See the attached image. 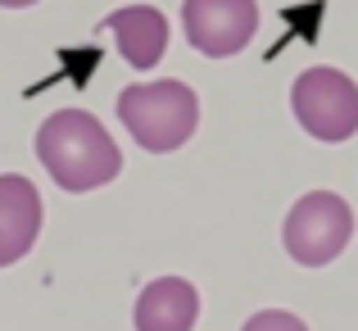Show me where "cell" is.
Segmentation results:
<instances>
[{
	"mask_svg": "<svg viewBox=\"0 0 358 331\" xmlns=\"http://www.w3.org/2000/svg\"><path fill=\"white\" fill-rule=\"evenodd\" d=\"M36 159L69 195L100 191L122 173V150L87 109H59L36 127Z\"/></svg>",
	"mask_w": 358,
	"mask_h": 331,
	"instance_id": "1",
	"label": "cell"
},
{
	"mask_svg": "<svg viewBox=\"0 0 358 331\" xmlns=\"http://www.w3.org/2000/svg\"><path fill=\"white\" fill-rule=\"evenodd\" d=\"M118 118L131 132L141 150L150 155H168V150H182L195 136V122H200V100L186 82H136L118 96Z\"/></svg>",
	"mask_w": 358,
	"mask_h": 331,
	"instance_id": "2",
	"label": "cell"
},
{
	"mask_svg": "<svg viewBox=\"0 0 358 331\" xmlns=\"http://www.w3.org/2000/svg\"><path fill=\"white\" fill-rule=\"evenodd\" d=\"M350 236H354V209L336 191H308L304 200L290 204L286 223H281V245L299 268H327L331 259L345 254Z\"/></svg>",
	"mask_w": 358,
	"mask_h": 331,
	"instance_id": "3",
	"label": "cell"
},
{
	"mask_svg": "<svg viewBox=\"0 0 358 331\" xmlns=\"http://www.w3.org/2000/svg\"><path fill=\"white\" fill-rule=\"evenodd\" d=\"M290 109L295 122L308 132L313 141H350L358 132V87L350 73L341 69H304L290 87Z\"/></svg>",
	"mask_w": 358,
	"mask_h": 331,
	"instance_id": "4",
	"label": "cell"
},
{
	"mask_svg": "<svg viewBox=\"0 0 358 331\" xmlns=\"http://www.w3.org/2000/svg\"><path fill=\"white\" fill-rule=\"evenodd\" d=\"M186 41L209 59H231L254 41L259 5L254 0H186L182 5Z\"/></svg>",
	"mask_w": 358,
	"mask_h": 331,
	"instance_id": "5",
	"label": "cell"
},
{
	"mask_svg": "<svg viewBox=\"0 0 358 331\" xmlns=\"http://www.w3.org/2000/svg\"><path fill=\"white\" fill-rule=\"evenodd\" d=\"M41 236V195L23 173H0V268L18 263Z\"/></svg>",
	"mask_w": 358,
	"mask_h": 331,
	"instance_id": "6",
	"label": "cell"
},
{
	"mask_svg": "<svg viewBox=\"0 0 358 331\" xmlns=\"http://www.w3.org/2000/svg\"><path fill=\"white\" fill-rule=\"evenodd\" d=\"M200 318V290L186 277H159L136 295L131 327L136 331H195Z\"/></svg>",
	"mask_w": 358,
	"mask_h": 331,
	"instance_id": "7",
	"label": "cell"
},
{
	"mask_svg": "<svg viewBox=\"0 0 358 331\" xmlns=\"http://www.w3.org/2000/svg\"><path fill=\"white\" fill-rule=\"evenodd\" d=\"M105 32L118 36V55L131 64L136 73H150L168 50V18L159 14L155 5H127V9H114L105 18Z\"/></svg>",
	"mask_w": 358,
	"mask_h": 331,
	"instance_id": "8",
	"label": "cell"
},
{
	"mask_svg": "<svg viewBox=\"0 0 358 331\" xmlns=\"http://www.w3.org/2000/svg\"><path fill=\"white\" fill-rule=\"evenodd\" d=\"M241 331H308V327L299 323L295 314H286V309H263V314H254Z\"/></svg>",
	"mask_w": 358,
	"mask_h": 331,
	"instance_id": "9",
	"label": "cell"
},
{
	"mask_svg": "<svg viewBox=\"0 0 358 331\" xmlns=\"http://www.w3.org/2000/svg\"><path fill=\"white\" fill-rule=\"evenodd\" d=\"M27 5H36V0H0V9H27Z\"/></svg>",
	"mask_w": 358,
	"mask_h": 331,
	"instance_id": "10",
	"label": "cell"
}]
</instances>
